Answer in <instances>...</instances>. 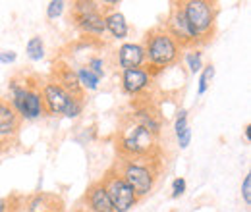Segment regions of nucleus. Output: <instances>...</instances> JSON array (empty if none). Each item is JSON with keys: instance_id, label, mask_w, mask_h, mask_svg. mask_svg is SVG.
<instances>
[{"instance_id": "1", "label": "nucleus", "mask_w": 251, "mask_h": 212, "mask_svg": "<svg viewBox=\"0 0 251 212\" xmlns=\"http://www.w3.org/2000/svg\"><path fill=\"white\" fill-rule=\"evenodd\" d=\"M114 147L116 156L120 158H164L160 137L129 121L126 116L120 118L114 135Z\"/></svg>"}, {"instance_id": "2", "label": "nucleus", "mask_w": 251, "mask_h": 212, "mask_svg": "<svg viewBox=\"0 0 251 212\" xmlns=\"http://www.w3.org/2000/svg\"><path fill=\"white\" fill-rule=\"evenodd\" d=\"M112 168L133 189L137 199L147 197L164 172V158H120L116 156Z\"/></svg>"}, {"instance_id": "3", "label": "nucleus", "mask_w": 251, "mask_h": 212, "mask_svg": "<svg viewBox=\"0 0 251 212\" xmlns=\"http://www.w3.org/2000/svg\"><path fill=\"white\" fill-rule=\"evenodd\" d=\"M143 50H145V70L155 77L162 70L176 66L182 62V50L180 47L172 41V37L164 31L162 24L145 33L143 39Z\"/></svg>"}, {"instance_id": "4", "label": "nucleus", "mask_w": 251, "mask_h": 212, "mask_svg": "<svg viewBox=\"0 0 251 212\" xmlns=\"http://www.w3.org/2000/svg\"><path fill=\"white\" fill-rule=\"evenodd\" d=\"M191 35L195 37L197 48L205 47L217 35L219 4L211 0H180Z\"/></svg>"}, {"instance_id": "5", "label": "nucleus", "mask_w": 251, "mask_h": 212, "mask_svg": "<svg viewBox=\"0 0 251 212\" xmlns=\"http://www.w3.org/2000/svg\"><path fill=\"white\" fill-rule=\"evenodd\" d=\"M99 182L102 183L114 212H127L139 203V199L135 197L133 189L124 182V178L112 166L102 174V178Z\"/></svg>"}, {"instance_id": "6", "label": "nucleus", "mask_w": 251, "mask_h": 212, "mask_svg": "<svg viewBox=\"0 0 251 212\" xmlns=\"http://www.w3.org/2000/svg\"><path fill=\"white\" fill-rule=\"evenodd\" d=\"M162 27L172 37V41L180 47V50L197 48L195 37L189 31V25L186 22V16H184V10H182L180 2H170V10H168V16H166Z\"/></svg>"}, {"instance_id": "7", "label": "nucleus", "mask_w": 251, "mask_h": 212, "mask_svg": "<svg viewBox=\"0 0 251 212\" xmlns=\"http://www.w3.org/2000/svg\"><path fill=\"white\" fill-rule=\"evenodd\" d=\"M47 79H49L50 83L58 85L68 96L85 100V91H83V87L79 85L77 73H75V70L72 68V64L68 60H64L60 56L54 58L52 66H50V73H49Z\"/></svg>"}, {"instance_id": "8", "label": "nucleus", "mask_w": 251, "mask_h": 212, "mask_svg": "<svg viewBox=\"0 0 251 212\" xmlns=\"http://www.w3.org/2000/svg\"><path fill=\"white\" fill-rule=\"evenodd\" d=\"M43 77L39 73L25 75V98L22 108L24 120H37L41 116H47L45 102H43Z\"/></svg>"}, {"instance_id": "9", "label": "nucleus", "mask_w": 251, "mask_h": 212, "mask_svg": "<svg viewBox=\"0 0 251 212\" xmlns=\"http://www.w3.org/2000/svg\"><path fill=\"white\" fill-rule=\"evenodd\" d=\"M155 77L145 68L124 70L122 71V89L131 96H149L153 94Z\"/></svg>"}, {"instance_id": "10", "label": "nucleus", "mask_w": 251, "mask_h": 212, "mask_svg": "<svg viewBox=\"0 0 251 212\" xmlns=\"http://www.w3.org/2000/svg\"><path fill=\"white\" fill-rule=\"evenodd\" d=\"M24 118L12 108V104L0 96V137L8 143H18V135L22 129Z\"/></svg>"}, {"instance_id": "11", "label": "nucleus", "mask_w": 251, "mask_h": 212, "mask_svg": "<svg viewBox=\"0 0 251 212\" xmlns=\"http://www.w3.org/2000/svg\"><path fill=\"white\" fill-rule=\"evenodd\" d=\"M77 205L87 212H114L112 205H110V199H108L102 183L99 180L87 185V189H85L83 197L77 201Z\"/></svg>"}, {"instance_id": "12", "label": "nucleus", "mask_w": 251, "mask_h": 212, "mask_svg": "<svg viewBox=\"0 0 251 212\" xmlns=\"http://www.w3.org/2000/svg\"><path fill=\"white\" fill-rule=\"evenodd\" d=\"M25 212H66V205L60 195L39 191L25 197Z\"/></svg>"}, {"instance_id": "13", "label": "nucleus", "mask_w": 251, "mask_h": 212, "mask_svg": "<svg viewBox=\"0 0 251 212\" xmlns=\"http://www.w3.org/2000/svg\"><path fill=\"white\" fill-rule=\"evenodd\" d=\"M74 25L81 31L83 37H93L102 39L106 27H104V14L102 12H91V14H81V16H70Z\"/></svg>"}, {"instance_id": "14", "label": "nucleus", "mask_w": 251, "mask_h": 212, "mask_svg": "<svg viewBox=\"0 0 251 212\" xmlns=\"http://www.w3.org/2000/svg\"><path fill=\"white\" fill-rule=\"evenodd\" d=\"M70 96L54 83H50L49 79L43 81V102H45V112L47 116H58L62 114L66 104H68Z\"/></svg>"}, {"instance_id": "15", "label": "nucleus", "mask_w": 251, "mask_h": 212, "mask_svg": "<svg viewBox=\"0 0 251 212\" xmlns=\"http://www.w3.org/2000/svg\"><path fill=\"white\" fill-rule=\"evenodd\" d=\"M116 58H118V66L122 68V71L124 70L143 68L145 66V50L137 43H126L118 48Z\"/></svg>"}, {"instance_id": "16", "label": "nucleus", "mask_w": 251, "mask_h": 212, "mask_svg": "<svg viewBox=\"0 0 251 212\" xmlns=\"http://www.w3.org/2000/svg\"><path fill=\"white\" fill-rule=\"evenodd\" d=\"M104 27L118 41L127 37V22H126L124 14L118 12V10H112V12L104 14Z\"/></svg>"}, {"instance_id": "17", "label": "nucleus", "mask_w": 251, "mask_h": 212, "mask_svg": "<svg viewBox=\"0 0 251 212\" xmlns=\"http://www.w3.org/2000/svg\"><path fill=\"white\" fill-rule=\"evenodd\" d=\"M75 73H77V79H79V85L83 87V91H95L99 87V77L87 66H79L75 70Z\"/></svg>"}, {"instance_id": "18", "label": "nucleus", "mask_w": 251, "mask_h": 212, "mask_svg": "<svg viewBox=\"0 0 251 212\" xmlns=\"http://www.w3.org/2000/svg\"><path fill=\"white\" fill-rule=\"evenodd\" d=\"M25 50H27V58L29 60H41L45 56V43H43V39L41 37H31Z\"/></svg>"}, {"instance_id": "19", "label": "nucleus", "mask_w": 251, "mask_h": 212, "mask_svg": "<svg viewBox=\"0 0 251 212\" xmlns=\"http://www.w3.org/2000/svg\"><path fill=\"white\" fill-rule=\"evenodd\" d=\"M184 60L188 62L189 71H191V73H197V71L203 70V54H201L199 48H191V50H188L186 56H184Z\"/></svg>"}, {"instance_id": "20", "label": "nucleus", "mask_w": 251, "mask_h": 212, "mask_svg": "<svg viewBox=\"0 0 251 212\" xmlns=\"http://www.w3.org/2000/svg\"><path fill=\"white\" fill-rule=\"evenodd\" d=\"M83 108H85V100H81V98H72V96H70V100H68V104H66L62 114L66 118H77V116L83 112Z\"/></svg>"}, {"instance_id": "21", "label": "nucleus", "mask_w": 251, "mask_h": 212, "mask_svg": "<svg viewBox=\"0 0 251 212\" xmlns=\"http://www.w3.org/2000/svg\"><path fill=\"white\" fill-rule=\"evenodd\" d=\"M213 77H215V66H213V64H207V66L203 68L201 77H199V89H197L199 94H203V93L209 89V85H211Z\"/></svg>"}, {"instance_id": "22", "label": "nucleus", "mask_w": 251, "mask_h": 212, "mask_svg": "<svg viewBox=\"0 0 251 212\" xmlns=\"http://www.w3.org/2000/svg\"><path fill=\"white\" fill-rule=\"evenodd\" d=\"M8 212H25V197L24 195H10V209Z\"/></svg>"}, {"instance_id": "23", "label": "nucleus", "mask_w": 251, "mask_h": 212, "mask_svg": "<svg viewBox=\"0 0 251 212\" xmlns=\"http://www.w3.org/2000/svg\"><path fill=\"white\" fill-rule=\"evenodd\" d=\"M64 6H66V2H62V0H52V2L49 4V8H47V16H49V20L58 18V16L64 12Z\"/></svg>"}, {"instance_id": "24", "label": "nucleus", "mask_w": 251, "mask_h": 212, "mask_svg": "<svg viewBox=\"0 0 251 212\" xmlns=\"http://www.w3.org/2000/svg\"><path fill=\"white\" fill-rule=\"evenodd\" d=\"M188 125V110H180L178 112V118H176V123H174V131H176V135H180Z\"/></svg>"}, {"instance_id": "25", "label": "nucleus", "mask_w": 251, "mask_h": 212, "mask_svg": "<svg viewBox=\"0 0 251 212\" xmlns=\"http://www.w3.org/2000/svg\"><path fill=\"white\" fill-rule=\"evenodd\" d=\"M186 193V180L184 178H176L174 182H172V193H170V197L172 199H178V197H182Z\"/></svg>"}, {"instance_id": "26", "label": "nucleus", "mask_w": 251, "mask_h": 212, "mask_svg": "<svg viewBox=\"0 0 251 212\" xmlns=\"http://www.w3.org/2000/svg\"><path fill=\"white\" fill-rule=\"evenodd\" d=\"M242 195H244L246 205H251V174H248V176L244 178V183H242Z\"/></svg>"}, {"instance_id": "27", "label": "nucleus", "mask_w": 251, "mask_h": 212, "mask_svg": "<svg viewBox=\"0 0 251 212\" xmlns=\"http://www.w3.org/2000/svg\"><path fill=\"white\" fill-rule=\"evenodd\" d=\"M178 137V145H180V149H188L189 141H191V129L189 127H186L180 135H176Z\"/></svg>"}, {"instance_id": "28", "label": "nucleus", "mask_w": 251, "mask_h": 212, "mask_svg": "<svg viewBox=\"0 0 251 212\" xmlns=\"http://www.w3.org/2000/svg\"><path fill=\"white\" fill-rule=\"evenodd\" d=\"M16 58H18V54L16 52H8V50H4V52H0V62L2 64H12V62H16Z\"/></svg>"}, {"instance_id": "29", "label": "nucleus", "mask_w": 251, "mask_h": 212, "mask_svg": "<svg viewBox=\"0 0 251 212\" xmlns=\"http://www.w3.org/2000/svg\"><path fill=\"white\" fill-rule=\"evenodd\" d=\"M10 209V197H0V212H8Z\"/></svg>"}, {"instance_id": "30", "label": "nucleus", "mask_w": 251, "mask_h": 212, "mask_svg": "<svg viewBox=\"0 0 251 212\" xmlns=\"http://www.w3.org/2000/svg\"><path fill=\"white\" fill-rule=\"evenodd\" d=\"M10 147H12V143H8V141H4V139L0 137V152H6Z\"/></svg>"}, {"instance_id": "31", "label": "nucleus", "mask_w": 251, "mask_h": 212, "mask_svg": "<svg viewBox=\"0 0 251 212\" xmlns=\"http://www.w3.org/2000/svg\"><path fill=\"white\" fill-rule=\"evenodd\" d=\"M250 125H248V127H246V131H244V137H246V141H248V143H250Z\"/></svg>"}, {"instance_id": "32", "label": "nucleus", "mask_w": 251, "mask_h": 212, "mask_svg": "<svg viewBox=\"0 0 251 212\" xmlns=\"http://www.w3.org/2000/svg\"><path fill=\"white\" fill-rule=\"evenodd\" d=\"M74 212H87V211H85V209H81L79 205H75V207H74Z\"/></svg>"}]
</instances>
